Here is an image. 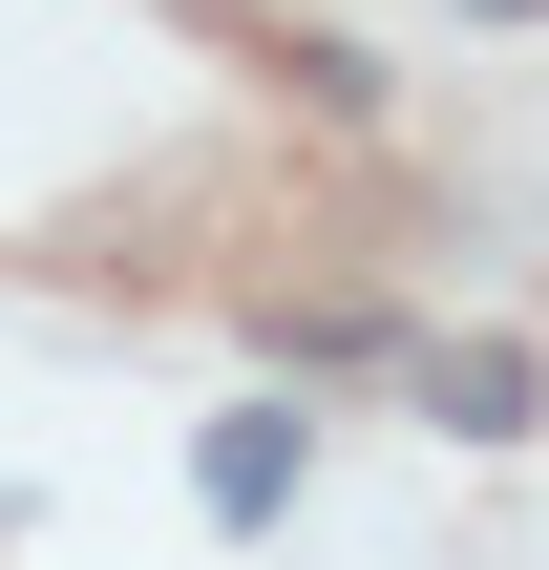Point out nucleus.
<instances>
[{
	"instance_id": "1",
	"label": "nucleus",
	"mask_w": 549,
	"mask_h": 570,
	"mask_svg": "<svg viewBox=\"0 0 549 570\" xmlns=\"http://www.w3.org/2000/svg\"><path fill=\"white\" fill-rule=\"evenodd\" d=\"M423 402H444L465 444H529V423H549V381H529V338H444V381H423Z\"/></svg>"
},
{
	"instance_id": "2",
	"label": "nucleus",
	"mask_w": 549,
	"mask_h": 570,
	"mask_svg": "<svg viewBox=\"0 0 549 570\" xmlns=\"http://www.w3.org/2000/svg\"><path fill=\"white\" fill-rule=\"evenodd\" d=\"M212 508H233V529H275V508H296V402L212 423Z\"/></svg>"
},
{
	"instance_id": "3",
	"label": "nucleus",
	"mask_w": 549,
	"mask_h": 570,
	"mask_svg": "<svg viewBox=\"0 0 549 570\" xmlns=\"http://www.w3.org/2000/svg\"><path fill=\"white\" fill-rule=\"evenodd\" d=\"M487 21H529V0H487Z\"/></svg>"
}]
</instances>
